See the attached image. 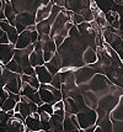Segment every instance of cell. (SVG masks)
<instances>
[{"label":"cell","instance_id":"cell-1","mask_svg":"<svg viewBox=\"0 0 123 132\" xmlns=\"http://www.w3.org/2000/svg\"><path fill=\"white\" fill-rule=\"evenodd\" d=\"M36 23V14L35 12H29V11H22L16 14L15 17V27L17 30V32H22L26 30L29 26L35 25Z\"/></svg>","mask_w":123,"mask_h":132},{"label":"cell","instance_id":"cell-2","mask_svg":"<svg viewBox=\"0 0 123 132\" xmlns=\"http://www.w3.org/2000/svg\"><path fill=\"white\" fill-rule=\"evenodd\" d=\"M78 121H79V125H80V130H84L86 127H90L92 125H96V121H97V112L96 110L90 109L86 111H79L76 114Z\"/></svg>","mask_w":123,"mask_h":132},{"label":"cell","instance_id":"cell-3","mask_svg":"<svg viewBox=\"0 0 123 132\" xmlns=\"http://www.w3.org/2000/svg\"><path fill=\"white\" fill-rule=\"evenodd\" d=\"M35 50V45H30L26 48H15V53H14V59L18 63L21 68H27L30 67V53Z\"/></svg>","mask_w":123,"mask_h":132},{"label":"cell","instance_id":"cell-4","mask_svg":"<svg viewBox=\"0 0 123 132\" xmlns=\"http://www.w3.org/2000/svg\"><path fill=\"white\" fill-rule=\"evenodd\" d=\"M94 69L91 68L90 65L85 64L80 68L75 69V83L76 85H82V84H89L91 78L95 75Z\"/></svg>","mask_w":123,"mask_h":132},{"label":"cell","instance_id":"cell-5","mask_svg":"<svg viewBox=\"0 0 123 132\" xmlns=\"http://www.w3.org/2000/svg\"><path fill=\"white\" fill-rule=\"evenodd\" d=\"M68 21H70V17L68 16L67 14L64 12V7H63V10L59 12L57 17H55V20L53 21L52 23V27H51V32H49V36H51V38H52L53 36H55V35L58 34L60 30L64 27L67 22Z\"/></svg>","mask_w":123,"mask_h":132},{"label":"cell","instance_id":"cell-6","mask_svg":"<svg viewBox=\"0 0 123 132\" xmlns=\"http://www.w3.org/2000/svg\"><path fill=\"white\" fill-rule=\"evenodd\" d=\"M21 84H22V79H21V74L18 73H14V74L10 77V79L5 83V88L7 92L15 93V94H20V90H21Z\"/></svg>","mask_w":123,"mask_h":132},{"label":"cell","instance_id":"cell-7","mask_svg":"<svg viewBox=\"0 0 123 132\" xmlns=\"http://www.w3.org/2000/svg\"><path fill=\"white\" fill-rule=\"evenodd\" d=\"M15 53V45L14 43H1L0 45V61L3 64H6L9 61H11Z\"/></svg>","mask_w":123,"mask_h":132},{"label":"cell","instance_id":"cell-8","mask_svg":"<svg viewBox=\"0 0 123 132\" xmlns=\"http://www.w3.org/2000/svg\"><path fill=\"white\" fill-rule=\"evenodd\" d=\"M0 27L6 32L7 37H9V41H10V43H14V45H15L16 41H17V37H18V32H17V30H16V27L12 26V25H10L6 19L5 20H1Z\"/></svg>","mask_w":123,"mask_h":132},{"label":"cell","instance_id":"cell-9","mask_svg":"<svg viewBox=\"0 0 123 132\" xmlns=\"http://www.w3.org/2000/svg\"><path fill=\"white\" fill-rule=\"evenodd\" d=\"M91 0H65V9L71 11H80L82 9L90 7Z\"/></svg>","mask_w":123,"mask_h":132},{"label":"cell","instance_id":"cell-10","mask_svg":"<svg viewBox=\"0 0 123 132\" xmlns=\"http://www.w3.org/2000/svg\"><path fill=\"white\" fill-rule=\"evenodd\" d=\"M35 70H36V77H37V79L40 80L41 84H49V83H51L53 75L51 74L49 70L44 67V64H43V65H37V67H35Z\"/></svg>","mask_w":123,"mask_h":132},{"label":"cell","instance_id":"cell-11","mask_svg":"<svg viewBox=\"0 0 123 132\" xmlns=\"http://www.w3.org/2000/svg\"><path fill=\"white\" fill-rule=\"evenodd\" d=\"M32 45V40H31V31L29 29L24 30L22 32L18 34L17 41L15 43V48H26L27 46Z\"/></svg>","mask_w":123,"mask_h":132},{"label":"cell","instance_id":"cell-12","mask_svg":"<svg viewBox=\"0 0 123 132\" xmlns=\"http://www.w3.org/2000/svg\"><path fill=\"white\" fill-rule=\"evenodd\" d=\"M42 50H43V58H44V62H48V61L53 57V54L57 52V46H55L54 41H53L52 38H49L48 41L43 42Z\"/></svg>","mask_w":123,"mask_h":132},{"label":"cell","instance_id":"cell-13","mask_svg":"<svg viewBox=\"0 0 123 132\" xmlns=\"http://www.w3.org/2000/svg\"><path fill=\"white\" fill-rule=\"evenodd\" d=\"M53 5H54V1L51 0L48 4L40 6V7L37 9V11H36V22H38V21H42V20L47 19V17L51 15V11H52V6Z\"/></svg>","mask_w":123,"mask_h":132},{"label":"cell","instance_id":"cell-14","mask_svg":"<svg viewBox=\"0 0 123 132\" xmlns=\"http://www.w3.org/2000/svg\"><path fill=\"white\" fill-rule=\"evenodd\" d=\"M25 126H26V131L43 132V130H41V120L33 117L32 115L27 116V117L25 119Z\"/></svg>","mask_w":123,"mask_h":132},{"label":"cell","instance_id":"cell-15","mask_svg":"<svg viewBox=\"0 0 123 132\" xmlns=\"http://www.w3.org/2000/svg\"><path fill=\"white\" fill-rule=\"evenodd\" d=\"M82 61L84 63L90 65V64L95 63L97 61V53H96V47L89 46L86 47V50L82 53Z\"/></svg>","mask_w":123,"mask_h":132},{"label":"cell","instance_id":"cell-16","mask_svg":"<svg viewBox=\"0 0 123 132\" xmlns=\"http://www.w3.org/2000/svg\"><path fill=\"white\" fill-rule=\"evenodd\" d=\"M82 95H84L85 104L88 105L90 109L96 110V108H97V104H99V96H97V95H96L92 90H90V89L82 93Z\"/></svg>","mask_w":123,"mask_h":132},{"label":"cell","instance_id":"cell-17","mask_svg":"<svg viewBox=\"0 0 123 132\" xmlns=\"http://www.w3.org/2000/svg\"><path fill=\"white\" fill-rule=\"evenodd\" d=\"M30 64L32 67L43 65L44 58H43V50H33L30 53Z\"/></svg>","mask_w":123,"mask_h":132},{"label":"cell","instance_id":"cell-18","mask_svg":"<svg viewBox=\"0 0 123 132\" xmlns=\"http://www.w3.org/2000/svg\"><path fill=\"white\" fill-rule=\"evenodd\" d=\"M63 120H64V117H62V116L53 112L51 115V119H49V123H51V130L49 131H54V132L64 131L63 130Z\"/></svg>","mask_w":123,"mask_h":132},{"label":"cell","instance_id":"cell-19","mask_svg":"<svg viewBox=\"0 0 123 132\" xmlns=\"http://www.w3.org/2000/svg\"><path fill=\"white\" fill-rule=\"evenodd\" d=\"M37 92H38L40 96H41V100L43 101V103H48V104L55 103V101H54V96H53L52 92H51L49 89H47L44 84H41Z\"/></svg>","mask_w":123,"mask_h":132},{"label":"cell","instance_id":"cell-20","mask_svg":"<svg viewBox=\"0 0 123 132\" xmlns=\"http://www.w3.org/2000/svg\"><path fill=\"white\" fill-rule=\"evenodd\" d=\"M4 12H5V19L9 21V23L12 25V26H15V17H16L17 12L15 11V9H14V6H12V4L10 1L5 3V5H4Z\"/></svg>","mask_w":123,"mask_h":132},{"label":"cell","instance_id":"cell-21","mask_svg":"<svg viewBox=\"0 0 123 132\" xmlns=\"http://www.w3.org/2000/svg\"><path fill=\"white\" fill-rule=\"evenodd\" d=\"M64 101V110L65 112H69V114H78L79 112V109H78V105H76L75 100L70 96H68L67 99H63Z\"/></svg>","mask_w":123,"mask_h":132},{"label":"cell","instance_id":"cell-22","mask_svg":"<svg viewBox=\"0 0 123 132\" xmlns=\"http://www.w3.org/2000/svg\"><path fill=\"white\" fill-rule=\"evenodd\" d=\"M51 27H52V23L49 22L48 19H44V20H42V21L36 22V30L38 31V34L49 35V32H51Z\"/></svg>","mask_w":123,"mask_h":132},{"label":"cell","instance_id":"cell-23","mask_svg":"<svg viewBox=\"0 0 123 132\" xmlns=\"http://www.w3.org/2000/svg\"><path fill=\"white\" fill-rule=\"evenodd\" d=\"M63 130L65 132H70V131H79L75 127V125L73 123V121L70 119V114L69 112H65L64 115V120H63Z\"/></svg>","mask_w":123,"mask_h":132},{"label":"cell","instance_id":"cell-24","mask_svg":"<svg viewBox=\"0 0 123 132\" xmlns=\"http://www.w3.org/2000/svg\"><path fill=\"white\" fill-rule=\"evenodd\" d=\"M17 106H18V112L24 116L25 119L32 114V111H31V106H30V103H25V101H21V100H20V101L17 103Z\"/></svg>","mask_w":123,"mask_h":132},{"label":"cell","instance_id":"cell-25","mask_svg":"<svg viewBox=\"0 0 123 132\" xmlns=\"http://www.w3.org/2000/svg\"><path fill=\"white\" fill-rule=\"evenodd\" d=\"M4 65H5L7 69H10L11 72H14V73H18V74H22V73H24V72H22V68L18 65V63L14 58H12L11 61H9L6 64H4Z\"/></svg>","mask_w":123,"mask_h":132},{"label":"cell","instance_id":"cell-26","mask_svg":"<svg viewBox=\"0 0 123 132\" xmlns=\"http://www.w3.org/2000/svg\"><path fill=\"white\" fill-rule=\"evenodd\" d=\"M78 12L84 17V21H89V22H90V21L95 20V14H94V11H92L90 7L82 9V10H80V11H78Z\"/></svg>","mask_w":123,"mask_h":132},{"label":"cell","instance_id":"cell-27","mask_svg":"<svg viewBox=\"0 0 123 132\" xmlns=\"http://www.w3.org/2000/svg\"><path fill=\"white\" fill-rule=\"evenodd\" d=\"M35 92H37V89H35L33 86H31L29 83L22 81L21 84V90H20V95H31Z\"/></svg>","mask_w":123,"mask_h":132},{"label":"cell","instance_id":"cell-28","mask_svg":"<svg viewBox=\"0 0 123 132\" xmlns=\"http://www.w3.org/2000/svg\"><path fill=\"white\" fill-rule=\"evenodd\" d=\"M78 29H79V32L80 35H88L90 34V31H91V23L89 22V21H82L81 23H79L78 25Z\"/></svg>","mask_w":123,"mask_h":132},{"label":"cell","instance_id":"cell-29","mask_svg":"<svg viewBox=\"0 0 123 132\" xmlns=\"http://www.w3.org/2000/svg\"><path fill=\"white\" fill-rule=\"evenodd\" d=\"M17 104V101L15 100V99H12L11 96H9V98L6 99L4 104L1 105V110H4V111H7V110H11L15 108V105Z\"/></svg>","mask_w":123,"mask_h":132},{"label":"cell","instance_id":"cell-30","mask_svg":"<svg viewBox=\"0 0 123 132\" xmlns=\"http://www.w3.org/2000/svg\"><path fill=\"white\" fill-rule=\"evenodd\" d=\"M37 112H38V114H41V112H48L49 115H52L53 112H54V110H53V105L52 104H48V103H43L42 105L38 106Z\"/></svg>","mask_w":123,"mask_h":132},{"label":"cell","instance_id":"cell-31","mask_svg":"<svg viewBox=\"0 0 123 132\" xmlns=\"http://www.w3.org/2000/svg\"><path fill=\"white\" fill-rule=\"evenodd\" d=\"M70 21L73 23H75V25H79V23H81L84 21V17L78 11H73V14L70 15Z\"/></svg>","mask_w":123,"mask_h":132},{"label":"cell","instance_id":"cell-32","mask_svg":"<svg viewBox=\"0 0 123 132\" xmlns=\"http://www.w3.org/2000/svg\"><path fill=\"white\" fill-rule=\"evenodd\" d=\"M49 84H52L54 88H57V89H60V86H62V80H60V74L58 73H55V74L52 77V80Z\"/></svg>","mask_w":123,"mask_h":132},{"label":"cell","instance_id":"cell-33","mask_svg":"<svg viewBox=\"0 0 123 132\" xmlns=\"http://www.w3.org/2000/svg\"><path fill=\"white\" fill-rule=\"evenodd\" d=\"M44 67H46V68L49 70V73H51L52 75H54L55 73H58V72H59V69L57 68V67H55V65H54V64L51 62V61H48V62H44Z\"/></svg>","mask_w":123,"mask_h":132},{"label":"cell","instance_id":"cell-34","mask_svg":"<svg viewBox=\"0 0 123 132\" xmlns=\"http://www.w3.org/2000/svg\"><path fill=\"white\" fill-rule=\"evenodd\" d=\"M7 98H9V92L6 90L4 86H0V106L4 104V101Z\"/></svg>","mask_w":123,"mask_h":132},{"label":"cell","instance_id":"cell-35","mask_svg":"<svg viewBox=\"0 0 123 132\" xmlns=\"http://www.w3.org/2000/svg\"><path fill=\"white\" fill-rule=\"evenodd\" d=\"M29 96H30V99H31V101H33L35 104H37L38 106L43 104V101L41 100V96H40L38 92H35L33 94H31V95H29Z\"/></svg>","mask_w":123,"mask_h":132},{"label":"cell","instance_id":"cell-36","mask_svg":"<svg viewBox=\"0 0 123 132\" xmlns=\"http://www.w3.org/2000/svg\"><path fill=\"white\" fill-rule=\"evenodd\" d=\"M10 41H9V37H7V35L4 30L0 27V45L1 43H9Z\"/></svg>","mask_w":123,"mask_h":132},{"label":"cell","instance_id":"cell-37","mask_svg":"<svg viewBox=\"0 0 123 132\" xmlns=\"http://www.w3.org/2000/svg\"><path fill=\"white\" fill-rule=\"evenodd\" d=\"M78 35H80L79 29H78V25L73 23L70 26V29H69V36H78Z\"/></svg>","mask_w":123,"mask_h":132},{"label":"cell","instance_id":"cell-38","mask_svg":"<svg viewBox=\"0 0 123 132\" xmlns=\"http://www.w3.org/2000/svg\"><path fill=\"white\" fill-rule=\"evenodd\" d=\"M41 130H43V131H49V130H51V123H49V121L41 120Z\"/></svg>","mask_w":123,"mask_h":132},{"label":"cell","instance_id":"cell-39","mask_svg":"<svg viewBox=\"0 0 123 132\" xmlns=\"http://www.w3.org/2000/svg\"><path fill=\"white\" fill-rule=\"evenodd\" d=\"M31 40H32V43H36V41L38 40V31L37 30L31 31Z\"/></svg>","mask_w":123,"mask_h":132},{"label":"cell","instance_id":"cell-40","mask_svg":"<svg viewBox=\"0 0 123 132\" xmlns=\"http://www.w3.org/2000/svg\"><path fill=\"white\" fill-rule=\"evenodd\" d=\"M40 119H41V120L49 121V119H51V115H49L48 112H41V114H40Z\"/></svg>","mask_w":123,"mask_h":132},{"label":"cell","instance_id":"cell-41","mask_svg":"<svg viewBox=\"0 0 123 132\" xmlns=\"http://www.w3.org/2000/svg\"><path fill=\"white\" fill-rule=\"evenodd\" d=\"M14 117H15V119H17L18 121H21V122H25V117L22 115H21V114H20V112H15V114H14Z\"/></svg>","mask_w":123,"mask_h":132},{"label":"cell","instance_id":"cell-42","mask_svg":"<svg viewBox=\"0 0 123 132\" xmlns=\"http://www.w3.org/2000/svg\"><path fill=\"white\" fill-rule=\"evenodd\" d=\"M53 1H54L55 5H59V6H62V7L65 6V0H53Z\"/></svg>","mask_w":123,"mask_h":132},{"label":"cell","instance_id":"cell-43","mask_svg":"<svg viewBox=\"0 0 123 132\" xmlns=\"http://www.w3.org/2000/svg\"><path fill=\"white\" fill-rule=\"evenodd\" d=\"M112 27H113V29H119V21H118V20H115V21L112 22Z\"/></svg>","mask_w":123,"mask_h":132},{"label":"cell","instance_id":"cell-44","mask_svg":"<svg viewBox=\"0 0 123 132\" xmlns=\"http://www.w3.org/2000/svg\"><path fill=\"white\" fill-rule=\"evenodd\" d=\"M110 15H111L115 20H118V19H119V16H118V14L116 11H111V12H110Z\"/></svg>","mask_w":123,"mask_h":132},{"label":"cell","instance_id":"cell-45","mask_svg":"<svg viewBox=\"0 0 123 132\" xmlns=\"http://www.w3.org/2000/svg\"><path fill=\"white\" fill-rule=\"evenodd\" d=\"M0 19H1V20H5V12H4V9L0 10Z\"/></svg>","mask_w":123,"mask_h":132},{"label":"cell","instance_id":"cell-46","mask_svg":"<svg viewBox=\"0 0 123 132\" xmlns=\"http://www.w3.org/2000/svg\"><path fill=\"white\" fill-rule=\"evenodd\" d=\"M4 1H5V3H9V1H11V0H4Z\"/></svg>","mask_w":123,"mask_h":132},{"label":"cell","instance_id":"cell-47","mask_svg":"<svg viewBox=\"0 0 123 132\" xmlns=\"http://www.w3.org/2000/svg\"><path fill=\"white\" fill-rule=\"evenodd\" d=\"M0 22H1V19H0Z\"/></svg>","mask_w":123,"mask_h":132}]
</instances>
